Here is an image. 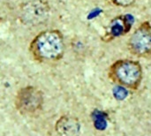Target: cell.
I'll return each instance as SVG.
<instances>
[{
	"instance_id": "6da1fadb",
	"label": "cell",
	"mask_w": 151,
	"mask_h": 136,
	"mask_svg": "<svg viewBox=\"0 0 151 136\" xmlns=\"http://www.w3.org/2000/svg\"><path fill=\"white\" fill-rule=\"evenodd\" d=\"M109 78L119 87L138 90L142 79L143 70L140 62L132 59H119L109 68Z\"/></svg>"
},
{
	"instance_id": "7a4b0ae2",
	"label": "cell",
	"mask_w": 151,
	"mask_h": 136,
	"mask_svg": "<svg viewBox=\"0 0 151 136\" xmlns=\"http://www.w3.org/2000/svg\"><path fill=\"white\" fill-rule=\"evenodd\" d=\"M32 51L41 60H58L64 52V42L59 33L47 31L40 34L32 44Z\"/></svg>"
},
{
	"instance_id": "3957f363",
	"label": "cell",
	"mask_w": 151,
	"mask_h": 136,
	"mask_svg": "<svg viewBox=\"0 0 151 136\" xmlns=\"http://www.w3.org/2000/svg\"><path fill=\"white\" fill-rule=\"evenodd\" d=\"M14 105L22 115H33L43 105V95L38 89L29 86L19 90L15 96Z\"/></svg>"
},
{
	"instance_id": "277c9868",
	"label": "cell",
	"mask_w": 151,
	"mask_h": 136,
	"mask_svg": "<svg viewBox=\"0 0 151 136\" xmlns=\"http://www.w3.org/2000/svg\"><path fill=\"white\" fill-rule=\"evenodd\" d=\"M127 47L131 54L138 58H151V25L144 21L130 36Z\"/></svg>"
},
{
	"instance_id": "5b68a950",
	"label": "cell",
	"mask_w": 151,
	"mask_h": 136,
	"mask_svg": "<svg viewBox=\"0 0 151 136\" xmlns=\"http://www.w3.org/2000/svg\"><path fill=\"white\" fill-rule=\"evenodd\" d=\"M49 11L47 4L42 2L27 4L21 11V19L25 23L36 25L47 19Z\"/></svg>"
},
{
	"instance_id": "8992f818",
	"label": "cell",
	"mask_w": 151,
	"mask_h": 136,
	"mask_svg": "<svg viewBox=\"0 0 151 136\" xmlns=\"http://www.w3.org/2000/svg\"><path fill=\"white\" fill-rule=\"evenodd\" d=\"M55 131L58 136H80V120L71 115L61 116L55 124Z\"/></svg>"
},
{
	"instance_id": "52a82bcc",
	"label": "cell",
	"mask_w": 151,
	"mask_h": 136,
	"mask_svg": "<svg viewBox=\"0 0 151 136\" xmlns=\"http://www.w3.org/2000/svg\"><path fill=\"white\" fill-rule=\"evenodd\" d=\"M130 19H132V17L130 16H119L118 18H115L111 22L110 32L106 35L107 39L111 40L116 36L127 34L130 30L132 25V23L130 22Z\"/></svg>"
},
{
	"instance_id": "ba28073f",
	"label": "cell",
	"mask_w": 151,
	"mask_h": 136,
	"mask_svg": "<svg viewBox=\"0 0 151 136\" xmlns=\"http://www.w3.org/2000/svg\"><path fill=\"white\" fill-rule=\"evenodd\" d=\"M113 4L121 7H128L134 4L137 0H111Z\"/></svg>"
},
{
	"instance_id": "9c48e42d",
	"label": "cell",
	"mask_w": 151,
	"mask_h": 136,
	"mask_svg": "<svg viewBox=\"0 0 151 136\" xmlns=\"http://www.w3.org/2000/svg\"><path fill=\"white\" fill-rule=\"evenodd\" d=\"M127 93L125 90V89L122 87H119V86L118 89L115 90V96H116V98H118V99H124L127 96Z\"/></svg>"
}]
</instances>
